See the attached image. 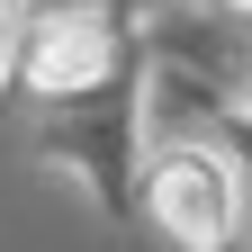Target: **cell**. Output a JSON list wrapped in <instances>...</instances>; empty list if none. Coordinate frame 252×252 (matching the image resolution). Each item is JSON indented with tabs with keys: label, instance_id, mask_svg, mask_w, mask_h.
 I'll use <instances>...</instances> for the list:
<instances>
[{
	"label": "cell",
	"instance_id": "cell-1",
	"mask_svg": "<svg viewBox=\"0 0 252 252\" xmlns=\"http://www.w3.org/2000/svg\"><path fill=\"white\" fill-rule=\"evenodd\" d=\"M144 207H153V225H162L171 243H189V252H216V243L234 234V180H225V162L198 153V144H180V153L153 162Z\"/></svg>",
	"mask_w": 252,
	"mask_h": 252
},
{
	"label": "cell",
	"instance_id": "cell-2",
	"mask_svg": "<svg viewBox=\"0 0 252 252\" xmlns=\"http://www.w3.org/2000/svg\"><path fill=\"white\" fill-rule=\"evenodd\" d=\"M18 72L54 90V99H72V90H99L108 81V27L90 18V9H54L27 27V45H18Z\"/></svg>",
	"mask_w": 252,
	"mask_h": 252
},
{
	"label": "cell",
	"instance_id": "cell-3",
	"mask_svg": "<svg viewBox=\"0 0 252 252\" xmlns=\"http://www.w3.org/2000/svg\"><path fill=\"white\" fill-rule=\"evenodd\" d=\"M18 45H27V9H18V0H0V81L18 72Z\"/></svg>",
	"mask_w": 252,
	"mask_h": 252
},
{
	"label": "cell",
	"instance_id": "cell-4",
	"mask_svg": "<svg viewBox=\"0 0 252 252\" xmlns=\"http://www.w3.org/2000/svg\"><path fill=\"white\" fill-rule=\"evenodd\" d=\"M234 9H252V0H234Z\"/></svg>",
	"mask_w": 252,
	"mask_h": 252
}]
</instances>
